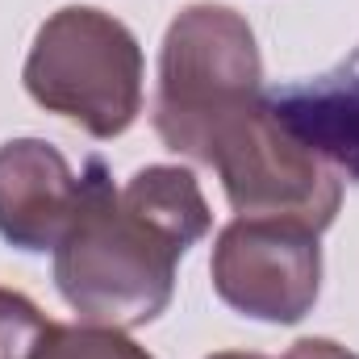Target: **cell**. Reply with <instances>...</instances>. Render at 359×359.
<instances>
[{
	"label": "cell",
	"instance_id": "6da1fadb",
	"mask_svg": "<svg viewBox=\"0 0 359 359\" xmlns=\"http://www.w3.org/2000/svg\"><path fill=\"white\" fill-rule=\"evenodd\" d=\"M80 209L55 247V288L80 322L138 330L176 292L180 255L213 226L188 168L151 163L113 188L100 159L80 176Z\"/></svg>",
	"mask_w": 359,
	"mask_h": 359
},
{
	"label": "cell",
	"instance_id": "7a4b0ae2",
	"mask_svg": "<svg viewBox=\"0 0 359 359\" xmlns=\"http://www.w3.org/2000/svg\"><path fill=\"white\" fill-rule=\"evenodd\" d=\"M264 96V59L243 13L188 4L163 34L155 134L168 151L205 163L213 134Z\"/></svg>",
	"mask_w": 359,
	"mask_h": 359
},
{
	"label": "cell",
	"instance_id": "3957f363",
	"mask_svg": "<svg viewBox=\"0 0 359 359\" xmlns=\"http://www.w3.org/2000/svg\"><path fill=\"white\" fill-rule=\"evenodd\" d=\"M21 80L46 113L92 138H117L142 113V46L113 13L67 4L34 34Z\"/></svg>",
	"mask_w": 359,
	"mask_h": 359
},
{
	"label": "cell",
	"instance_id": "277c9868",
	"mask_svg": "<svg viewBox=\"0 0 359 359\" xmlns=\"http://www.w3.org/2000/svg\"><path fill=\"white\" fill-rule=\"evenodd\" d=\"M205 168L217 172L238 217L292 222L322 234L343 205V172L276 121L268 96L234 113L213 134Z\"/></svg>",
	"mask_w": 359,
	"mask_h": 359
},
{
	"label": "cell",
	"instance_id": "5b68a950",
	"mask_svg": "<svg viewBox=\"0 0 359 359\" xmlns=\"http://www.w3.org/2000/svg\"><path fill=\"white\" fill-rule=\"evenodd\" d=\"M213 292L243 318L292 326L322 292L318 234L292 222L234 217L213 243Z\"/></svg>",
	"mask_w": 359,
	"mask_h": 359
},
{
	"label": "cell",
	"instance_id": "8992f818",
	"mask_svg": "<svg viewBox=\"0 0 359 359\" xmlns=\"http://www.w3.org/2000/svg\"><path fill=\"white\" fill-rule=\"evenodd\" d=\"M80 176L59 147L13 138L0 147V238L17 251H55L80 209Z\"/></svg>",
	"mask_w": 359,
	"mask_h": 359
},
{
	"label": "cell",
	"instance_id": "52a82bcc",
	"mask_svg": "<svg viewBox=\"0 0 359 359\" xmlns=\"http://www.w3.org/2000/svg\"><path fill=\"white\" fill-rule=\"evenodd\" d=\"M264 96L292 138L318 151L330 168L359 180V50L318 80L271 88Z\"/></svg>",
	"mask_w": 359,
	"mask_h": 359
},
{
	"label": "cell",
	"instance_id": "ba28073f",
	"mask_svg": "<svg viewBox=\"0 0 359 359\" xmlns=\"http://www.w3.org/2000/svg\"><path fill=\"white\" fill-rule=\"evenodd\" d=\"M29 359H155V355L147 347H138L126 330H113V326H92V322L59 326V322H50Z\"/></svg>",
	"mask_w": 359,
	"mask_h": 359
},
{
	"label": "cell",
	"instance_id": "9c48e42d",
	"mask_svg": "<svg viewBox=\"0 0 359 359\" xmlns=\"http://www.w3.org/2000/svg\"><path fill=\"white\" fill-rule=\"evenodd\" d=\"M46 326L50 322L29 297L0 288V359H29Z\"/></svg>",
	"mask_w": 359,
	"mask_h": 359
},
{
	"label": "cell",
	"instance_id": "30bf717a",
	"mask_svg": "<svg viewBox=\"0 0 359 359\" xmlns=\"http://www.w3.org/2000/svg\"><path fill=\"white\" fill-rule=\"evenodd\" d=\"M209 359H271V355H259V351H217ZM280 359H359V355L347 351V347H339V343H330V339H301Z\"/></svg>",
	"mask_w": 359,
	"mask_h": 359
}]
</instances>
